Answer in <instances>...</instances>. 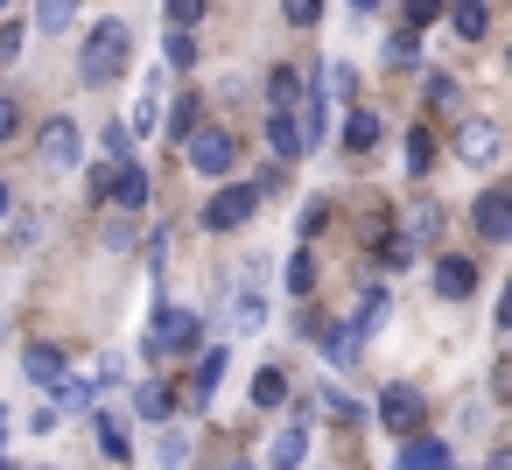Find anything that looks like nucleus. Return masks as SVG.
<instances>
[{
  "label": "nucleus",
  "instance_id": "obj_39",
  "mask_svg": "<svg viewBox=\"0 0 512 470\" xmlns=\"http://www.w3.org/2000/svg\"><path fill=\"white\" fill-rule=\"evenodd\" d=\"M442 8H449V0H407V29L421 36V29H428V22H435Z\"/></svg>",
  "mask_w": 512,
  "mask_h": 470
},
{
  "label": "nucleus",
  "instance_id": "obj_9",
  "mask_svg": "<svg viewBox=\"0 0 512 470\" xmlns=\"http://www.w3.org/2000/svg\"><path fill=\"white\" fill-rule=\"evenodd\" d=\"M92 442H99L106 463H127V456H134V435H127V421H120L113 407H92Z\"/></svg>",
  "mask_w": 512,
  "mask_h": 470
},
{
  "label": "nucleus",
  "instance_id": "obj_3",
  "mask_svg": "<svg viewBox=\"0 0 512 470\" xmlns=\"http://www.w3.org/2000/svg\"><path fill=\"white\" fill-rule=\"evenodd\" d=\"M204 323H197V309H155V330H148V351L155 358H197V337Z\"/></svg>",
  "mask_w": 512,
  "mask_h": 470
},
{
  "label": "nucleus",
  "instance_id": "obj_27",
  "mask_svg": "<svg viewBox=\"0 0 512 470\" xmlns=\"http://www.w3.org/2000/svg\"><path fill=\"white\" fill-rule=\"evenodd\" d=\"M407 169H414V176L435 169V134H428V127H407Z\"/></svg>",
  "mask_w": 512,
  "mask_h": 470
},
{
  "label": "nucleus",
  "instance_id": "obj_19",
  "mask_svg": "<svg viewBox=\"0 0 512 470\" xmlns=\"http://www.w3.org/2000/svg\"><path fill=\"white\" fill-rule=\"evenodd\" d=\"M449 15V29L463 36V43H484V29H491V8L484 0H456V8H442Z\"/></svg>",
  "mask_w": 512,
  "mask_h": 470
},
{
  "label": "nucleus",
  "instance_id": "obj_32",
  "mask_svg": "<svg viewBox=\"0 0 512 470\" xmlns=\"http://www.w3.org/2000/svg\"><path fill=\"white\" fill-rule=\"evenodd\" d=\"M162 15H169V29H190V36H197V22H204V0H162Z\"/></svg>",
  "mask_w": 512,
  "mask_h": 470
},
{
  "label": "nucleus",
  "instance_id": "obj_41",
  "mask_svg": "<svg viewBox=\"0 0 512 470\" xmlns=\"http://www.w3.org/2000/svg\"><path fill=\"white\" fill-rule=\"evenodd\" d=\"M15 134H22V99L0 92V141H15Z\"/></svg>",
  "mask_w": 512,
  "mask_h": 470
},
{
  "label": "nucleus",
  "instance_id": "obj_29",
  "mask_svg": "<svg viewBox=\"0 0 512 470\" xmlns=\"http://www.w3.org/2000/svg\"><path fill=\"white\" fill-rule=\"evenodd\" d=\"M386 323V288H365V302H358V316H351V330L365 337V330H379Z\"/></svg>",
  "mask_w": 512,
  "mask_h": 470
},
{
  "label": "nucleus",
  "instance_id": "obj_28",
  "mask_svg": "<svg viewBox=\"0 0 512 470\" xmlns=\"http://www.w3.org/2000/svg\"><path fill=\"white\" fill-rule=\"evenodd\" d=\"M197 106H204V99H176V113H169V120H162V127H169V141H176V148H183V141H190V127H204V120H197Z\"/></svg>",
  "mask_w": 512,
  "mask_h": 470
},
{
  "label": "nucleus",
  "instance_id": "obj_23",
  "mask_svg": "<svg viewBox=\"0 0 512 470\" xmlns=\"http://www.w3.org/2000/svg\"><path fill=\"white\" fill-rule=\"evenodd\" d=\"M71 22H78V0H36V29L43 36H64Z\"/></svg>",
  "mask_w": 512,
  "mask_h": 470
},
{
  "label": "nucleus",
  "instance_id": "obj_37",
  "mask_svg": "<svg viewBox=\"0 0 512 470\" xmlns=\"http://www.w3.org/2000/svg\"><path fill=\"white\" fill-rule=\"evenodd\" d=\"M281 15H288L295 29H316V22H323V0H281Z\"/></svg>",
  "mask_w": 512,
  "mask_h": 470
},
{
  "label": "nucleus",
  "instance_id": "obj_12",
  "mask_svg": "<svg viewBox=\"0 0 512 470\" xmlns=\"http://www.w3.org/2000/svg\"><path fill=\"white\" fill-rule=\"evenodd\" d=\"M393 470H449V442L421 428V435H407V449L393 456Z\"/></svg>",
  "mask_w": 512,
  "mask_h": 470
},
{
  "label": "nucleus",
  "instance_id": "obj_34",
  "mask_svg": "<svg viewBox=\"0 0 512 470\" xmlns=\"http://www.w3.org/2000/svg\"><path fill=\"white\" fill-rule=\"evenodd\" d=\"M323 407H330V414H337L344 428H358V421H365V407H358V400H351L344 386H330V393H323Z\"/></svg>",
  "mask_w": 512,
  "mask_h": 470
},
{
  "label": "nucleus",
  "instance_id": "obj_26",
  "mask_svg": "<svg viewBox=\"0 0 512 470\" xmlns=\"http://www.w3.org/2000/svg\"><path fill=\"white\" fill-rule=\"evenodd\" d=\"M155 120H162V85L148 78V85H141V106H134V120H127V134H148Z\"/></svg>",
  "mask_w": 512,
  "mask_h": 470
},
{
  "label": "nucleus",
  "instance_id": "obj_8",
  "mask_svg": "<svg viewBox=\"0 0 512 470\" xmlns=\"http://www.w3.org/2000/svg\"><path fill=\"white\" fill-rule=\"evenodd\" d=\"M267 148H274L281 169L309 155V148H302V127H295V106H274V113H267Z\"/></svg>",
  "mask_w": 512,
  "mask_h": 470
},
{
  "label": "nucleus",
  "instance_id": "obj_49",
  "mask_svg": "<svg viewBox=\"0 0 512 470\" xmlns=\"http://www.w3.org/2000/svg\"><path fill=\"white\" fill-rule=\"evenodd\" d=\"M0 470H8V456H0Z\"/></svg>",
  "mask_w": 512,
  "mask_h": 470
},
{
  "label": "nucleus",
  "instance_id": "obj_5",
  "mask_svg": "<svg viewBox=\"0 0 512 470\" xmlns=\"http://www.w3.org/2000/svg\"><path fill=\"white\" fill-rule=\"evenodd\" d=\"M379 421H386L393 435H421V421H428V400H421V386L393 379V386L379 393Z\"/></svg>",
  "mask_w": 512,
  "mask_h": 470
},
{
  "label": "nucleus",
  "instance_id": "obj_18",
  "mask_svg": "<svg viewBox=\"0 0 512 470\" xmlns=\"http://www.w3.org/2000/svg\"><path fill=\"white\" fill-rule=\"evenodd\" d=\"M225 358L232 351H197V379H190V407H211L218 379H225Z\"/></svg>",
  "mask_w": 512,
  "mask_h": 470
},
{
  "label": "nucleus",
  "instance_id": "obj_4",
  "mask_svg": "<svg viewBox=\"0 0 512 470\" xmlns=\"http://www.w3.org/2000/svg\"><path fill=\"white\" fill-rule=\"evenodd\" d=\"M36 162H43V169H57V176H64V169H78V162H85V134H78V120H64V113H57V120H43V134H36Z\"/></svg>",
  "mask_w": 512,
  "mask_h": 470
},
{
  "label": "nucleus",
  "instance_id": "obj_38",
  "mask_svg": "<svg viewBox=\"0 0 512 470\" xmlns=\"http://www.w3.org/2000/svg\"><path fill=\"white\" fill-rule=\"evenodd\" d=\"M106 155H113V162H134V134H127V120L106 127Z\"/></svg>",
  "mask_w": 512,
  "mask_h": 470
},
{
  "label": "nucleus",
  "instance_id": "obj_36",
  "mask_svg": "<svg viewBox=\"0 0 512 470\" xmlns=\"http://www.w3.org/2000/svg\"><path fill=\"white\" fill-rule=\"evenodd\" d=\"M183 463H190V435L169 428V435H162V470H183Z\"/></svg>",
  "mask_w": 512,
  "mask_h": 470
},
{
  "label": "nucleus",
  "instance_id": "obj_40",
  "mask_svg": "<svg viewBox=\"0 0 512 470\" xmlns=\"http://www.w3.org/2000/svg\"><path fill=\"white\" fill-rule=\"evenodd\" d=\"M323 225H330V197H309V204H302V232H309V239H316V232H323Z\"/></svg>",
  "mask_w": 512,
  "mask_h": 470
},
{
  "label": "nucleus",
  "instance_id": "obj_17",
  "mask_svg": "<svg viewBox=\"0 0 512 470\" xmlns=\"http://www.w3.org/2000/svg\"><path fill=\"white\" fill-rule=\"evenodd\" d=\"M50 400H57L64 414H85V407H99V379H92V372H64V379L50 386Z\"/></svg>",
  "mask_w": 512,
  "mask_h": 470
},
{
  "label": "nucleus",
  "instance_id": "obj_47",
  "mask_svg": "<svg viewBox=\"0 0 512 470\" xmlns=\"http://www.w3.org/2000/svg\"><path fill=\"white\" fill-rule=\"evenodd\" d=\"M8 8H15V0H0V15H8Z\"/></svg>",
  "mask_w": 512,
  "mask_h": 470
},
{
  "label": "nucleus",
  "instance_id": "obj_20",
  "mask_svg": "<svg viewBox=\"0 0 512 470\" xmlns=\"http://www.w3.org/2000/svg\"><path fill=\"white\" fill-rule=\"evenodd\" d=\"M113 197H120V211L134 218V211L148 204V169H141V162H120V176H113Z\"/></svg>",
  "mask_w": 512,
  "mask_h": 470
},
{
  "label": "nucleus",
  "instance_id": "obj_44",
  "mask_svg": "<svg viewBox=\"0 0 512 470\" xmlns=\"http://www.w3.org/2000/svg\"><path fill=\"white\" fill-rule=\"evenodd\" d=\"M8 428H15V414H8V407H0V442H8Z\"/></svg>",
  "mask_w": 512,
  "mask_h": 470
},
{
  "label": "nucleus",
  "instance_id": "obj_48",
  "mask_svg": "<svg viewBox=\"0 0 512 470\" xmlns=\"http://www.w3.org/2000/svg\"><path fill=\"white\" fill-rule=\"evenodd\" d=\"M232 470H253V463H232Z\"/></svg>",
  "mask_w": 512,
  "mask_h": 470
},
{
  "label": "nucleus",
  "instance_id": "obj_21",
  "mask_svg": "<svg viewBox=\"0 0 512 470\" xmlns=\"http://www.w3.org/2000/svg\"><path fill=\"white\" fill-rule=\"evenodd\" d=\"M197 57H204V50H197L190 29H169V36H162V64H169V71H190Z\"/></svg>",
  "mask_w": 512,
  "mask_h": 470
},
{
  "label": "nucleus",
  "instance_id": "obj_42",
  "mask_svg": "<svg viewBox=\"0 0 512 470\" xmlns=\"http://www.w3.org/2000/svg\"><path fill=\"white\" fill-rule=\"evenodd\" d=\"M428 106H442V113H449V106H456V78H442V71H435V78H428Z\"/></svg>",
  "mask_w": 512,
  "mask_h": 470
},
{
  "label": "nucleus",
  "instance_id": "obj_22",
  "mask_svg": "<svg viewBox=\"0 0 512 470\" xmlns=\"http://www.w3.org/2000/svg\"><path fill=\"white\" fill-rule=\"evenodd\" d=\"M281 400H288V372L281 365H260L253 372V407H281Z\"/></svg>",
  "mask_w": 512,
  "mask_h": 470
},
{
  "label": "nucleus",
  "instance_id": "obj_24",
  "mask_svg": "<svg viewBox=\"0 0 512 470\" xmlns=\"http://www.w3.org/2000/svg\"><path fill=\"white\" fill-rule=\"evenodd\" d=\"M386 64H393V71H414V64H421V36H414V29H393V36H386Z\"/></svg>",
  "mask_w": 512,
  "mask_h": 470
},
{
  "label": "nucleus",
  "instance_id": "obj_46",
  "mask_svg": "<svg viewBox=\"0 0 512 470\" xmlns=\"http://www.w3.org/2000/svg\"><path fill=\"white\" fill-rule=\"evenodd\" d=\"M351 8H379V0H351Z\"/></svg>",
  "mask_w": 512,
  "mask_h": 470
},
{
  "label": "nucleus",
  "instance_id": "obj_2",
  "mask_svg": "<svg viewBox=\"0 0 512 470\" xmlns=\"http://www.w3.org/2000/svg\"><path fill=\"white\" fill-rule=\"evenodd\" d=\"M183 162H190L197 176H232V162H239V141H232V127H190V141H183Z\"/></svg>",
  "mask_w": 512,
  "mask_h": 470
},
{
  "label": "nucleus",
  "instance_id": "obj_13",
  "mask_svg": "<svg viewBox=\"0 0 512 470\" xmlns=\"http://www.w3.org/2000/svg\"><path fill=\"white\" fill-rule=\"evenodd\" d=\"M456 155H463L470 169H484V162L498 155V127H491V120H463V127H456Z\"/></svg>",
  "mask_w": 512,
  "mask_h": 470
},
{
  "label": "nucleus",
  "instance_id": "obj_33",
  "mask_svg": "<svg viewBox=\"0 0 512 470\" xmlns=\"http://www.w3.org/2000/svg\"><path fill=\"white\" fill-rule=\"evenodd\" d=\"M316 288V260L309 253H288V295H309Z\"/></svg>",
  "mask_w": 512,
  "mask_h": 470
},
{
  "label": "nucleus",
  "instance_id": "obj_16",
  "mask_svg": "<svg viewBox=\"0 0 512 470\" xmlns=\"http://www.w3.org/2000/svg\"><path fill=\"white\" fill-rule=\"evenodd\" d=\"M22 372H29V386H43V393H50L71 365H64V351H57V344H29V351H22Z\"/></svg>",
  "mask_w": 512,
  "mask_h": 470
},
{
  "label": "nucleus",
  "instance_id": "obj_25",
  "mask_svg": "<svg viewBox=\"0 0 512 470\" xmlns=\"http://www.w3.org/2000/svg\"><path fill=\"white\" fill-rule=\"evenodd\" d=\"M344 148H351V155H372V148H379V120H372V113H351V120H344Z\"/></svg>",
  "mask_w": 512,
  "mask_h": 470
},
{
  "label": "nucleus",
  "instance_id": "obj_10",
  "mask_svg": "<svg viewBox=\"0 0 512 470\" xmlns=\"http://www.w3.org/2000/svg\"><path fill=\"white\" fill-rule=\"evenodd\" d=\"M470 288H477V260H463V253H442V260H435V295H442V302H463Z\"/></svg>",
  "mask_w": 512,
  "mask_h": 470
},
{
  "label": "nucleus",
  "instance_id": "obj_1",
  "mask_svg": "<svg viewBox=\"0 0 512 470\" xmlns=\"http://www.w3.org/2000/svg\"><path fill=\"white\" fill-rule=\"evenodd\" d=\"M127 57H134V36H127V22H99V29L85 36L78 78H85V85H113V78L127 71Z\"/></svg>",
  "mask_w": 512,
  "mask_h": 470
},
{
  "label": "nucleus",
  "instance_id": "obj_7",
  "mask_svg": "<svg viewBox=\"0 0 512 470\" xmlns=\"http://www.w3.org/2000/svg\"><path fill=\"white\" fill-rule=\"evenodd\" d=\"M260 274H267V260H253V267H246V288H239V302H232V337H246V330H260V323H267Z\"/></svg>",
  "mask_w": 512,
  "mask_h": 470
},
{
  "label": "nucleus",
  "instance_id": "obj_35",
  "mask_svg": "<svg viewBox=\"0 0 512 470\" xmlns=\"http://www.w3.org/2000/svg\"><path fill=\"white\" fill-rule=\"evenodd\" d=\"M267 99H274V106H295V99H302V78H295V71H274V78H267Z\"/></svg>",
  "mask_w": 512,
  "mask_h": 470
},
{
  "label": "nucleus",
  "instance_id": "obj_15",
  "mask_svg": "<svg viewBox=\"0 0 512 470\" xmlns=\"http://www.w3.org/2000/svg\"><path fill=\"white\" fill-rule=\"evenodd\" d=\"M400 218H407V225H400V239H407V253H421V246H428V239L442 232V204H435V197H421V204H407Z\"/></svg>",
  "mask_w": 512,
  "mask_h": 470
},
{
  "label": "nucleus",
  "instance_id": "obj_43",
  "mask_svg": "<svg viewBox=\"0 0 512 470\" xmlns=\"http://www.w3.org/2000/svg\"><path fill=\"white\" fill-rule=\"evenodd\" d=\"M22 57V22H0V64Z\"/></svg>",
  "mask_w": 512,
  "mask_h": 470
},
{
  "label": "nucleus",
  "instance_id": "obj_14",
  "mask_svg": "<svg viewBox=\"0 0 512 470\" xmlns=\"http://www.w3.org/2000/svg\"><path fill=\"white\" fill-rule=\"evenodd\" d=\"M470 218H477L484 239H512V197H505V190H484V197L470 204Z\"/></svg>",
  "mask_w": 512,
  "mask_h": 470
},
{
  "label": "nucleus",
  "instance_id": "obj_31",
  "mask_svg": "<svg viewBox=\"0 0 512 470\" xmlns=\"http://www.w3.org/2000/svg\"><path fill=\"white\" fill-rule=\"evenodd\" d=\"M134 407H141L148 421H162V414H169V393H162V379H141V386H134Z\"/></svg>",
  "mask_w": 512,
  "mask_h": 470
},
{
  "label": "nucleus",
  "instance_id": "obj_11",
  "mask_svg": "<svg viewBox=\"0 0 512 470\" xmlns=\"http://www.w3.org/2000/svg\"><path fill=\"white\" fill-rule=\"evenodd\" d=\"M302 456H309V428L302 421H288V428L267 435V470H302Z\"/></svg>",
  "mask_w": 512,
  "mask_h": 470
},
{
  "label": "nucleus",
  "instance_id": "obj_30",
  "mask_svg": "<svg viewBox=\"0 0 512 470\" xmlns=\"http://www.w3.org/2000/svg\"><path fill=\"white\" fill-rule=\"evenodd\" d=\"M358 344H365V337H358L351 323H330V337H323V351H330L337 365H351V358H358Z\"/></svg>",
  "mask_w": 512,
  "mask_h": 470
},
{
  "label": "nucleus",
  "instance_id": "obj_50",
  "mask_svg": "<svg viewBox=\"0 0 512 470\" xmlns=\"http://www.w3.org/2000/svg\"><path fill=\"white\" fill-rule=\"evenodd\" d=\"M43 470H57V463H43Z\"/></svg>",
  "mask_w": 512,
  "mask_h": 470
},
{
  "label": "nucleus",
  "instance_id": "obj_6",
  "mask_svg": "<svg viewBox=\"0 0 512 470\" xmlns=\"http://www.w3.org/2000/svg\"><path fill=\"white\" fill-rule=\"evenodd\" d=\"M253 204H260V197H253V183H225V190L204 204V225H211V232H239V225L253 218Z\"/></svg>",
  "mask_w": 512,
  "mask_h": 470
},
{
  "label": "nucleus",
  "instance_id": "obj_45",
  "mask_svg": "<svg viewBox=\"0 0 512 470\" xmlns=\"http://www.w3.org/2000/svg\"><path fill=\"white\" fill-rule=\"evenodd\" d=\"M8 204H15V197H8V183H0V218H8Z\"/></svg>",
  "mask_w": 512,
  "mask_h": 470
}]
</instances>
